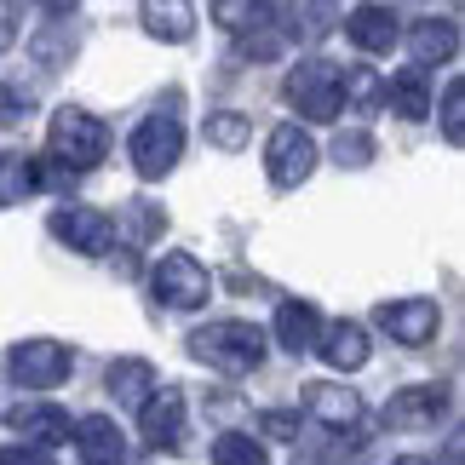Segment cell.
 <instances>
[{
    "label": "cell",
    "mask_w": 465,
    "mask_h": 465,
    "mask_svg": "<svg viewBox=\"0 0 465 465\" xmlns=\"http://www.w3.org/2000/svg\"><path fill=\"white\" fill-rule=\"evenodd\" d=\"M190 356L213 373H230V380H242V373H253L264 362V333L253 322L242 316H224V322H207V328L190 333Z\"/></svg>",
    "instance_id": "cell-1"
},
{
    "label": "cell",
    "mask_w": 465,
    "mask_h": 465,
    "mask_svg": "<svg viewBox=\"0 0 465 465\" xmlns=\"http://www.w3.org/2000/svg\"><path fill=\"white\" fill-rule=\"evenodd\" d=\"M46 155L58 161V173H93L104 155H110V127H104L98 115L75 110V104H64L58 115L46 121Z\"/></svg>",
    "instance_id": "cell-2"
},
{
    "label": "cell",
    "mask_w": 465,
    "mask_h": 465,
    "mask_svg": "<svg viewBox=\"0 0 465 465\" xmlns=\"http://www.w3.org/2000/svg\"><path fill=\"white\" fill-rule=\"evenodd\" d=\"M282 93H288V104L305 121H333L339 110H345V98H339V69L328 58H305L299 69H288Z\"/></svg>",
    "instance_id": "cell-3"
},
{
    "label": "cell",
    "mask_w": 465,
    "mask_h": 465,
    "mask_svg": "<svg viewBox=\"0 0 465 465\" xmlns=\"http://www.w3.org/2000/svg\"><path fill=\"white\" fill-rule=\"evenodd\" d=\"M311 173H316V138L305 127H293V121H282V127L264 138V178H271L276 190H299Z\"/></svg>",
    "instance_id": "cell-4"
},
{
    "label": "cell",
    "mask_w": 465,
    "mask_h": 465,
    "mask_svg": "<svg viewBox=\"0 0 465 465\" xmlns=\"http://www.w3.org/2000/svg\"><path fill=\"white\" fill-rule=\"evenodd\" d=\"M127 155H133L138 178H167V173L178 167V155H184V127H178L173 115H144V121L133 127Z\"/></svg>",
    "instance_id": "cell-5"
},
{
    "label": "cell",
    "mask_w": 465,
    "mask_h": 465,
    "mask_svg": "<svg viewBox=\"0 0 465 465\" xmlns=\"http://www.w3.org/2000/svg\"><path fill=\"white\" fill-rule=\"evenodd\" d=\"M150 288H155L161 305H173V311H202L207 299H213V276L202 271V259H195V253H167V259L155 264Z\"/></svg>",
    "instance_id": "cell-6"
},
{
    "label": "cell",
    "mask_w": 465,
    "mask_h": 465,
    "mask_svg": "<svg viewBox=\"0 0 465 465\" xmlns=\"http://www.w3.org/2000/svg\"><path fill=\"white\" fill-rule=\"evenodd\" d=\"M69 368H75V351L58 345V339H17L12 345V373H17V385H29V391L64 385Z\"/></svg>",
    "instance_id": "cell-7"
},
{
    "label": "cell",
    "mask_w": 465,
    "mask_h": 465,
    "mask_svg": "<svg viewBox=\"0 0 465 465\" xmlns=\"http://www.w3.org/2000/svg\"><path fill=\"white\" fill-rule=\"evenodd\" d=\"M52 236L58 242H69L75 253H110L115 247V219L104 207H58L52 213Z\"/></svg>",
    "instance_id": "cell-8"
},
{
    "label": "cell",
    "mask_w": 465,
    "mask_h": 465,
    "mask_svg": "<svg viewBox=\"0 0 465 465\" xmlns=\"http://www.w3.org/2000/svg\"><path fill=\"white\" fill-rule=\"evenodd\" d=\"M138 431H144L150 449H178V437H184V391L155 385L150 397L138 402Z\"/></svg>",
    "instance_id": "cell-9"
},
{
    "label": "cell",
    "mask_w": 465,
    "mask_h": 465,
    "mask_svg": "<svg viewBox=\"0 0 465 465\" xmlns=\"http://www.w3.org/2000/svg\"><path fill=\"white\" fill-rule=\"evenodd\" d=\"M380 328L397 339V345H431L437 328H442V311H437V299H385Z\"/></svg>",
    "instance_id": "cell-10"
},
{
    "label": "cell",
    "mask_w": 465,
    "mask_h": 465,
    "mask_svg": "<svg viewBox=\"0 0 465 465\" xmlns=\"http://www.w3.org/2000/svg\"><path fill=\"white\" fill-rule=\"evenodd\" d=\"M322 351V362L339 368V373H356V368H368V328L362 322H351V316H339V322H322V333H316V345Z\"/></svg>",
    "instance_id": "cell-11"
},
{
    "label": "cell",
    "mask_w": 465,
    "mask_h": 465,
    "mask_svg": "<svg viewBox=\"0 0 465 465\" xmlns=\"http://www.w3.org/2000/svg\"><path fill=\"white\" fill-rule=\"evenodd\" d=\"M12 431L29 442V449H64L69 437H75V420L64 414V408H52V402H24V408H12Z\"/></svg>",
    "instance_id": "cell-12"
},
{
    "label": "cell",
    "mask_w": 465,
    "mask_h": 465,
    "mask_svg": "<svg viewBox=\"0 0 465 465\" xmlns=\"http://www.w3.org/2000/svg\"><path fill=\"white\" fill-rule=\"evenodd\" d=\"M442 414H449V391L442 385H408L385 402V420L397 425V431H425V425H437Z\"/></svg>",
    "instance_id": "cell-13"
},
{
    "label": "cell",
    "mask_w": 465,
    "mask_h": 465,
    "mask_svg": "<svg viewBox=\"0 0 465 465\" xmlns=\"http://www.w3.org/2000/svg\"><path fill=\"white\" fill-rule=\"evenodd\" d=\"M305 414L322 420L328 431H351V425L362 420V397L345 391V385H333V380H316V385H305Z\"/></svg>",
    "instance_id": "cell-14"
},
{
    "label": "cell",
    "mask_w": 465,
    "mask_h": 465,
    "mask_svg": "<svg viewBox=\"0 0 465 465\" xmlns=\"http://www.w3.org/2000/svg\"><path fill=\"white\" fill-rule=\"evenodd\" d=\"M75 449L86 465H121L127 460V437H121V425L110 414H86L75 420Z\"/></svg>",
    "instance_id": "cell-15"
},
{
    "label": "cell",
    "mask_w": 465,
    "mask_h": 465,
    "mask_svg": "<svg viewBox=\"0 0 465 465\" xmlns=\"http://www.w3.org/2000/svg\"><path fill=\"white\" fill-rule=\"evenodd\" d=\"M345 35L362 52H391L402 41V29H397V12L391 6H373V0H362V6H356L351 17H345Z\"/></svg>",
    "instance_id": "cell-16"
},
{
    "label": "cell",
    "mask_w": 465,
    "mask_h": 465,
    "mask_svg": "<svg viewBox=\"0 0 465 465\" xmlns=\"http://www.w3.org/2000/svg\"><path fill=\"white\" fill-rule=\"evenodd\" d=\"M408 52H414V69H425V64H449L454 52H460L454 17H420V24L408 29Z\"/></svg>",
    "instance_id": "cell-17"
},
{
    "label": "cell",
    "mask_w": 465,
    "mask_h": 465,
    "mask_svg": "<svg viewBox=\"0 0 465 465\" xmlns=\"http://www.w3.org/2000/svg\"><path fill=\"white\" fill-rule=\"evenodd\" d=\"M316 333H322V316H316L311 299H282V305H276V345L282 351L305 356L316 345Z\"/></svg>",
    "instance_id": "cell-18"
},
{
    "label": "cell",
    "mask_w": 465,
    "mask_h": 465,
    "mask_svg": "<svg viewBox=\"0 0 465 465\" xmlns=\"http://www.w3.org/2000/svg\"><path fill=\"white\" fill-rule=\"evenodd\" d=\"M138 17H144V29L155 35V41H167V46H184L195 35V6L190 0H144Z\"/></svg>",
    "instance_id": "cell-19"
},
{
    "label": "cell",
    "mask_w": 465,
    "mask_h": 465,
    "mask_svg": "<svg viewBox=\"0 0 465 465\" xmlns=\"http://www.w3.org/2000/svg\"><path fill=\"white\" fill-rule=\"evenodd\" d=\"M339 24V12H333V0H288V24H282V41H328Z\"/></svg>",
    "instance_id": "cell-20"
},
{
    "label": "cell",
    "mask_w": 465,
    "mask_h": 465,
    "mask_svg": "<svg viewBox=\"0 0 465 465\" xmlns=\"http://www.w3.org/2000/svg\"><path fill=\"white\" fill-rule=\"evenodd\" d=\"M104 385H110V397L115 402H127V408H138L155 391V368L144 362V356H115L110 362V373H104Z\"/></svg>",
    "instance_id": "cell-21"
},
{
    "label": "cell",
    "mask_w": 465,
    "mask_h": 465,
    "mask_svg": "<svg viewBox=\"0 0 465 465\" xmlns=\"http://www.w3.org/2000/svg\"><path fill=\"white\" fill-rule=\"evenodd\" d=\"M271 17H276V0H213V24L230 29L236 41H242V35L271 29Z\"/></svg>",
    "instance_id": "cell-22"
},
{
    "label": "cell",
    "mask_w": 465,
    "mask_h": 465,
    "mask_svg": "<svg viewBox=\"0 0 465 465\" xmlns=\"http://www.w3.org/2000/svg\"><path fill=\"white\" fill-rule=\"evenodd\" d=\"M35 190H41V161L24 150H6L0 155V207H17Z\"/></svg>",
    "instance_id": "cell-23"
},
{
    "label": "cell",
    "mask_w": 465,
    "mask_h": 465,
    "mask_svg": "<svg viewBox=\"0 0 465 465\" xmlns=\"http://www.w3.org/2000/svg\"><path fill=\"white\" fill-rule=\"evenodd\" d=\"M385 98H391V110H397L402 121H425L431 115V86H425V69H397L385 86Z\"/></svg>",
    "instance_id": "cell-24"
},
{
    "label": "cell",
    "mask_w": 465,
    "mask_h": 465,
    "mask_svg": "<svg viewBox=\"0 0 465 465\" xmlns=\"http://www.w3.org/2000/svg\"><path fill=\"white\" fill-rule=\"evenodd\" d=\"M264 460H271V454H264V442L247 437V431L213 437V465H264Z\"/></svg>",
    "instance_id": "cell-25"
},
{
    "label": "cell",
    "mask_w": 465,
    "mask_h": 465,
    "mask_svg": "<svg viewBox=\"0 0 465 465\" xmlns=\"http://www.w3.org/2000/svg\"><path fill=\"white\" fill-rule=\"evenodd\" d=\"M339 98L356 104V110H373V104L385 98V86H380L373 69H339Z\"/></svg>",
    "instance_id": "cell-26"
},
{
    "label": "cell",
    "mask_w": 465,
    "mask_h": 465,
    "mask_svg": "<svg viewBox=\"0 0 465 465\" xmlns=\"http://www.w3.org/2000/svg\"><path fill=\"white\" fill-rule=\"evenodd\" d=\"M75 46H81V35L69 29V24H58V29H46V35H35L29 41V52H35V64H64V58H75Z\"/></svg>",
    "instance_id": "cell-27"
},
{
    "label": "cell",
    "mask_w": 465,
    "mask_h": 465,
    "mask_svg": "<svg viewBox=\"0 0 465 465\" xmlns=\"http://www.w3.org/2000/svg\"><path fill=\"white\" fill-rule=\"evenodd\" d=\"M247 138H253V127H247V115H236V110H219V115H207V144H219V150H242Z\"/></svg>",
    "instance_id": "cell-28"
},
{
    "label": "cell",
    "mask_w": 465,
    "mask_h": 465,
    "mask_svg": "<svg viewBox=\"0 0 465 465\" xmlns=\"http://www.w3.org/2000/svg\"><path fill=\"white\" fill-rule=\"evenodd\" d=\"M442 138H449V144H465V81L442 86Z\"/></svg>",
    "instance_id": "cell-29"
},
{
    "label": "cell",
    "mask_w": 465,
    "mask_h": 465,
    "mask_svg": "<svg viewBox=\"0 0 465 465\" xmlns=\"http://www.w3.org/2000/svg\"><path fill=\"white\" fill-rule=\"evenodd\" d=\"M333 161H339V167H368V161H373V138H368L362 127L339 133V138H333Z\"/></svg>",
    "instance_id": "cell-30"
},
{
    "label": "cell",
    "mask_w": 465,
    "mask_h": 465,
    "mask_svg": "<svg viewBox=\"0 0 465 465\" xmlns=\"http://www.w3.org/2000/svg\"><path fill=\"white\" fill-rule=\"evenodd\" d=\"M264 437H282V442H299V414H282V408H271V414L259 420Z\"/></svg>",
    "instance_id": "cell-31"
},
{
    "label": "cell",
    "mask_w": 465,
    "mask_h": 465,
    "mask_svg": "<svg viewBox=\"0 0 465 465\" xmlns=\"http://www.w3.org/2000/svg\"><path fill=\"white\" fill-rule=\"evenodd\" d=\"M24 115H29V93H17V86H0V127H17Z\"/></svg>",
    "instance_id": "cell-32"
},
{
    "label": "cell",
    "mask_w": 465,
    "mask_h": 465,
    "mask_svg": "<svg viewBox=\"0 0 465 465\" xmlns=\"http://www.w3.org/2000/svg\"><path fill=\"white\" fill-rule=\"evenodd\" d=\"M276 52H282V35H276V29L242 35V58H276Z\"/></svg>",
    "instance_id": "cell-33"
},
{
    "label": "cell",
    "mask_w": 465,
    "mask_h": 465,
    "mask_svg": "<svg viewBox=\"0 0 465 465\" xmlns=\"http://www.w3.org/2000/svg\"><path fill=\"white\" fill-rule=\"evenodd\" d=\"M0 465H52V454H41V449H0Z\"/></svg>",
    "instance_id": "cell-34"
},
{
    "label": "cell",
    "mask_w": 465,
    "mask_h": 465,
    "mask_svg": "<svg viewBox=\"0 0 465 465\" xmlns=\"http://www.w3.org/2000/svg\"><path fill=\"white\" fill-rule=\"evenodd\" d=\"M12 41H17V12H12V0H0V52Z\"/></svg>",
    "instance_id": "cell-35"
},
{
    "label": "cell",
    "mask_w": 465,
    "mask_h": 465,
    "mask_svg": "<svg viewBox=\"0 0 465 465\" xmlns=\"http://www.w3.org/2000/svg\"><path fill=\"white\" fill-rule=\"evenodd\" d=\"M35 6H41V12H52V17H69V12L81 6V0H35Z\"/></svg>",
    "instance_id": "cell-36"
},
{
    "label": "cell",
    "mask_w": 465,
    "mask_h": 465,
    "mask_svg": "<svg viewBox=\"0 0 465 465\" xmlns=\"http://www.w3.org/2000/svg\"><path fill=\"white\" fill-rule=\"evenodd\" d=\"M397 465H431V460H420V454H402V460H397Z\"/></svg>",
    "instance_id": "cell-37"
}]
</instances>
